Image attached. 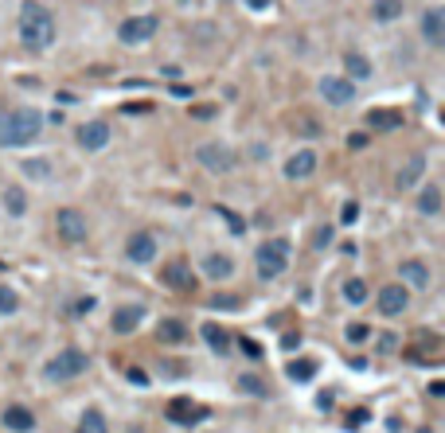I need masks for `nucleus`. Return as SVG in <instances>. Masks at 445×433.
<instances>
[{
	"label": "nucleus",
	"mask_w": 445,
	"mask_h": 433,
	"mask_svg": "<svg viewBox=\"0 0 445 433\" xmlns=\"http://www.w3.org/2000/svg\"><path fill=\"white\" fill-rule=\"evenodd\" d=\"M20 43L28 51H47L55 43V16L40 0H24L20 8Z\"/></svg>",
	"instance_id": "nucleus-1"
},
{
	"label": "nucleus",
	"mask_w": 445,
	"mask_h": 433,
	"mask_svg": "<svg viewBox=\"0 0 445 433\" xmlns=\"http://www.w3.org/2000/svg\"><path fill=\"white\" fill-rule=\"evenodd\" d=\"M40 129H43V113L40 109H12L4 125H0V145L4 148H24L31 141H40Z\"/></svg>",
	"instance_id": "nucleus-2"
},
{
	"label": "nucleus",
	"mask_w": 445,
	"mask_h": 433,
	"mask_svg": "<svg viewBox=\"0 0 445 433\" xmlns=\"http://www.w3.org/2000/svg\"><path fill=\"white\" fill-rule=\"evenodd\" d=\"M254 266H258V277H266V281L281 277L289 266V242L286 238H266V242L254 250Z\"/></svg>",
	"instance_id": "nucleus-3"
},
{
	"label": "nucleus",
	"mask_w": 445,
	"mask_h": 433,
	"mask_svg": "<svg viewBox=\"0 0 445 433\" xmlns=\"http://www.w3.org/2000/svg\"><path fill=\"white\" fill-rule=\"evenodd\" d=\"M86 363L90 359L79 347H67V352H59L55 359L43 363V379H47V383H70V379H79V375L86 371Z\"/></svg>",
	"instance_id": "nucleus-4"
},
{
	"label": "nucleus",
	"mask_w": 445,
	"mask_h": 433,
	"mask_svg": "<svg viewBox=\"0 0 445 433\" xmlns=\"http://www.w3.org/2000/svg\"><path fill=\"white\" fill-rule=\"evenodd\" d=\"M196 164L208 168V172H215V176H223V172L235 168V152H231L223 141H208V145L196 148Z\"/></svg>",
	"instance_id": "nucleus-5"
},
{
	"label": "nucleus",
	"mask_w": 445,
	"mask_h": 433,
	"mask_svg": "<svg viewBox=\"0 0 445 433\" xmlns=\"http://www.w3.org/2000/svg\"><path fill=\"white\" fill-rule=\"evenodd\" d=\"M320 98L328 106H352L356 102V82H348L344 74H325L320 79Z\"/></svg>",
	"instance_id": "nucleus-6"
},
{
	"label": "nucleus",
	"mask_w": 445,
	"mask_h": 433,
	"mask_svg": "<svg viewBox=\"0 0 445 433\" xmlns=\"http://www.w3.org/2000/svg\"><path fill=\"white\" fill-rule=\"evenodd\" d=\"M157 28H160L157 16H129V20L118 28V40H121V43H133V47H137V43L153 40V36H157Z\"/></svg>",
	"instance_id": "nucleus-7"
},
{
	"label": "nucleus",
	"mask_w": 445,
	"mask_h": 433,
	"mask_svg": "<svg viewBox=\"0 0 445 433\" xmlns=\"http://www.w3.org/2000/svg\"><path fill=\"white\" fill-rule=\"evenodd\" d=\"M55 223H59V235H63V242H86V235H90V223H86V215H82L79 207H63Z\"/></svg>",
	"instance_id": "nucleus-8"
},
{
	"label": "nucleus",
	"mask_w": 445,
	"mask_h": 433,
	"mask_svg": "<svg viewBox=\"0 0 445 433\" xmlns=\"http://www.w3.org/2000/svg\"><path fill=\"white\" fill-rule=\"evenodd\" d=\"M125 258L133 266H148V262L157 258V235H153V230H137V235L125 242Z\"/></svg>",
	"instance_id": "nucleus-9"
},
{
	"label": "nucleus",
	"mask_w": 445,
	"mask_h": 433,
	"mask_svg": "<svg viewBox=\"0 0 445 433\" xmlns=\"http://www.w3.org/2000/svg\"><path fill=\"white\" fill-rule=\"evenodd\" d=\"M75 141H79L86 152H102V148L109 145V125L106 121H82V125L75 129Z\"/></svg>",
	"instance_id": "nucleus-10"
},
{
	"label": "nucleus",
	"mask_w": 445,
	"mask_h": 433,
	"mask_svg": "<svg viewBox=\"0 0 445 433\" xmlns=\"http://www.w3.org/2000/svg\"><path fill=\"white\" fill-rule=\"evenodd\" d=\"M160 281H164L169 289L188 293V289H196V269H192L188 262H169V266L160 269Z\"/></svg>",
	"instance_id": "nucleus-11"
},
{
	"label": "nucleus",
	"mask_w": 445,
	"mask_h": 433,
	"mask_svg": "<svg viewBox=\"0 0 445 433\" xmlns=\"http://www.w3.org/2000/svg\"><path fill=\"white\" fill-rule=\"evenodd\" d=\"M164 414H169V422H176V425H196L199 418H208V410L196 406L192 398H172V402L164 406Z\"/></svg>",
	"instance_id": "nucleus-12"
},
{
	"label": "nucleus",
	"mask_w": 445,
	"mask_h": 433,
	"mask_svg": "<svg viewBox=\"0 0 445 433\" xmlns=\"http://www.w3.org/2000/svg\"><path fill=\"white\" fill-rule=\"evenodd\" d=\"M406 305H410V289L406 285H383V293H379V313L383 316H403Z\"/></svg>",
	"instance_id": "nucleus-13"
},
{
	"label": "nucleus",
	"mask_w": 445,
	"mask_h": 433,
	"mask_svg": "<svg viewBox=\"0 0 445 433\" xmlns=\"http://www.w3.org/2000/svg\"><path fill=\"white\" fill-rule=\"evenodd\" d=\"M422 36H426V43H430V47H445V12L442 8H426Z\"/></svg>",
	"instance_id": "nucleus-14"
},
{
	"label": "nucleus",
	"mask_w": 445,
	"mask_h": 433,
	"mask_svg": "<svg viewBox=\"0 0 445 433\" xmlns=\"http://www.w3.org/2000/svg\"><path fill=\"white\" fill-rule=\"evenodd\" d=\"M313 172H317V152H313V148H301V152H293V157L286 160L289 180H309Z\"/></svg>",
	"instance_id": "nucleus-15"
},
{
	"label": "nucleus",
	"mask_w": 445,
	"mask_h": 433,
	"mask_svg": "<svg viewBox=\"0 0 445 433\" xmlns=\"http://www.w3.org/2000/svg\"><path fill=\"white\" fill-rule=\"evenodd\" d=\"M398 274H403V281H398V285H406V289H430V269H426V262H418V258L403 262V266H398Z\"/></svg>",
	"instance_id": "nucleus-16"
},
{
	"label": "nucleus",
	"mask_w": 445,
	"mask_h": 433,
	"mask_svg": "<svg viewBox=\"0 0 445 433\" xmlns=\"http://www.w3.org/2000/svg\"><path fill=\"white\" fill-rule=\"evenodd\" d=\"M141 320H145V308H141V305H121L109 324H114V332H118V336H129V332H137Z\"/></svg>",
	"instance_id": "nucleus-17"
},
{
	"label": "nucleus",
	"mask_w": 445,
	"mask_h": 433,
	"mask_svg": "<svg viewBox=\"0 0 445 433\" xmlns=\"http://www.w3.org/2000/svg\"><path fill=\"white\" fill-rule=\"evenodd\" d=\"M4 425H8L12 433H31L36 430V414H31L28 406H8V410H4Z\"/></svg>",
	"instance_id": "nucleus-18"
},
{
	"label": "nucleus",
	"mask_w": 445,
	"mask_h": 433,
	"mask_svg": "<svg viewBox=\"0 0 445 433\" xmlns=\"http://www.w3.org/2000/svg\"><path fill=\"white\" fill-rule=\"evenodd\" d=\"M344 79L348 82H364V79H371V63H367V55H359V51H348L344 55Z\"/></svg>",
	"instance_id": "nucleus-19"
},
{
	"label": "nucleus",
	"mask_w": 445,
	"mask_h": 433,
	"mask_svg": "<svg viewBox=\"0 0 445 433\" xmlns=\"http://www.w3.org/2000/svg\"><path fill=\"white\" fill-rule=\"evenodd\" d=\"M203 274H208L211 281H223V277L235 274V258H227V254H208V258H203Z\"/></svg>",
	"instance_id": "nucleus-20"
},
{
	"label": "nucleus",
	"mask_w": 445,
	"mask_h": 433,
	"mask_svg": "<svg viewBox=\"0 0 445 433\" xmlns=\"http://www.w3.org/2000/svg\"><path fill=\"white\" fill-rule=\"evenodd\" d=\"M418 211H422V215H437V211H442V187H437V184L422 187V196H418Z\"/></svg>",
	"instance_id": "nucleus-21"
},
{
	"label": "nucleus",
	"mask_w": 445,
	"mask_h": 433,
	"mask_svg": "<svg viewBox=\"0 0 445 433\" xmlns=\"http://www.w3.org/2000/svg\"><path fill=\"white\" fill-rule=\"evenodd\" d=\"M286 375L293 379V383H309V379L317 375V359H289Z\"/></svg>",
	"instance_id": "nucleus-22"
},
{
	"label": "nucleus",
	"mask_w": 445,
	"mask_h": 433,
	"mask_svg": "<svg viewBox=\"0 0 445 433\" xmlns=\"http://www.w3.org/2000/svg\"><path fill=\"white\" fill-rule=\"evenodd\" d=\"M422 172H426V157H410L398 172V187H414V180H422Z\"/></svg>",
	"instance_id": "nucleus-23"
},
{
	"label": "nucleus",
	"mask_w": 445,
	"mask_h": 433,
	"mask_svg": "<svg viewBox=\"0 0 445 433\" xmlns=\"http://www.w3.org/2000/svg\"><path fill=\"white\" fill-rule=\"evenodd\" d=\"M75 433H109V425H106V414L102 410H86L79 418V430Z\"/></svg>",
	"instance_id": "nucleus-24"
},
{
	"label": "nucleus",
	"mask_w": 445,
	"mask_h": 433,
	"mask_svg": "<svg viewBox=\"0 0 445 433\" xmlns=\"http://www.w3.org/2000/svg\"><path fill=\"white\" fill-rule=\"evenodd\" d=\"M4 207H8V215H24L28 211V196H24V187H4Z\"/></svg>",
	"instance_id": "nucleus-25"
},
{
	"label": "nucleus",
	"mask_w": 445,
	"mask_h": 433,
	"mask_svg": "<svg viewBox=\"0 0 445 433\" xmlns=\"http://www.w3.org/2000/svg\"><path fill=\"white\" fill-rule=\"evenodd\" d=\"M375 20L379 24H391V20H398L403 16V0H375Z\"/></svg>",
	"instance_id": "nucleus-26"
},
{
	"label": "nucleus",
	"mask_w": 445,
	"mask_h": 433,
	"mask_svg": "<svg viewBox=\"0 0 445 433\" xmlns=\"http://www.w3.org/2000/svg\"><path fill=\"white\" fill-rule=\"evenodd\" d=\"M344 301L348 305H364L367 301V281L364 277H348L344 281Z\"/></svg>",
	"instance_id": "nucleus-27"
},
{
	"label": "nucleus",
	"mask_w": 445,
	"mask_h": 433,
	"mask_svg": "<svg viewBox=\"0 0 445 433\" xmlns=\"http://www.w3.org/2000/svg\"><path fill=\"white\" fill-rule=\"evenodd\" d=\"M203 340L211 344V352H219V355H227V347H231V340H227V332L219 324H203Z\"/></svg>",
	"instance_id": "nucleus-28"
},
{
	"label": "nucleus",
	"mask_w": 445,
	"mask_h": 433,
	"mask_svg": "<svg viewBox=\"0 0 445 433\" xmlns=\"http://www.w3.org/2000/svg\"><path fill=\"white\" fill-rule=\"evenodd\" d=\"M160 340H164V344H184V340H188L184 320H164V324H160Z\"/></svg>",
	"instance_id": "nucleus-29"
},
{
	"label": "nucleus",
	"mask_w": 445,
	"mask_h": 433,
	"mask_svg": "<svg viewBox=\"0 0 445 433\" xmlns=\"http://www.w3.org/2000/svg\"><path fill=\"white\" fill-rule=\"evenodd\" d=\"M371 125H375V129H398V125H403V118H398L395 109H375V113H371Z\"/></svg>",
	"instance_id": "nucleus-30"
},
{
	"label": "nucleus",
	"mask_w": 445,
	"mask_h": 433,
	"mask_svg": "<svg viewBox=\"0 0 445 433\" xmlns=\"http://www.w3.org/2000/svg\"><path fill=\"white\" fill-rule=\"evenodd\" d=\"M24 172H28L31 180H47L51 176V164H47V160H24Z\"/></svg>",
	"instance_id": "nucleus-31"
},
{
	"label": "nucleus",
	"mask_w": 445,
	"mask_h": 433,
	"mask_svg": "<svg viewBox=\"0 0 445 433\" xmlns=\"http://www.w3.org/2000/svg\"><path fill=\"white\" fill-rule=\"evenodd\" d=\"M238 386H242L247 394H266V383H262V379H254V375H242V379H238Z\"/></svg>",
	"instance_id": "nucleus-32"
},
{
	"label": "nucleus",
	"mask_w": 445,
	"mask_h": 433,
	"mask_svg": "<svg viewBox=\"0 0 445 433\" xmlns=\"http://www.w3.org/2000/svg\"><path fill=\"white\" fill-rule=\"evenodd\" d=\"M219 215H223V223H227V227L235 230V235H242V230H247V223H242V219H238L235 211H227V207H219Z\"/></svg>",
	"instance_id": "nucleus-33"
},
{
	"label": "nucleus",
	"mask_w": 445,
	"mask_h": 433,
	"mask_svg": "<svg viewBox=\"0 0 445 433\" xmlns=\"http://www.w3.org/2000/svg\"><path fill=\"white\" fill-rule=\"evenodd\" d=\"M16 308H20L16 293H12V289H0V313H16Z\"/></svg>",
	"instance_id": "nucleus-34"
},
{
	"label": "nucleus",
	"mask_w": 445,
	"mask_h": 433,
	"mask_svg": "<svg viewBox=\"0 0 445 433\" xmlns=\"http://www.w3.org/2000/svg\"><path fill=\"white\" fill-rule=\"evenodd\" d=\"M367 336H371V332H367V324H348V340H352V344H364Z\"/></svg>",
	"instance_id": "nucleus-35"
},
{
	"label": "nucleus",
	"mask_w": 445,
	"mask_h": 433,
	"mask_svg": "<svg viewBox=\"0 0 445 433\" xmlns=\"http://www.w3.org/2000/svg\"><path fill=\"white\" fill-rule=\"evenodd\" d=\"M340 219H344V223H356V219H359V203H344Z\"/></svg>",
	"instance_id": "nucleus-36"
},
{
	"label": "nucleus",
	"mask_w": 445,
	"mask_h": 433,
	"mask_svg": "<svg viewBox=\"0 0 445 433\" xmlns=\"http://www.w3.org/2000/svg\"><path fill=\"white\" fill-rule=\"evenodd\" d=\"M367 422V410H356V414H348V430H359V425Z\"/></svg>",
	"instance_id": "nucleus-37"
},
{
	"label": "nucleus",
	"mask_w": 445,
	"mask_h": 433,
	"mask_svg": "<svg viewBox=\"0 0 445 433\" xmlns=\"http://www.w3.org/2000/svg\"><path fill=\"white\" fill-rule=\"evenodd\" d=\"M242 352H247L250 359H262V347H258L254 340H242Z\"/></svg>",
	"instance_id": "nucleus-38"
},
{
	"label": "nucleus",
	"mask_w": 445,
	"mask_h": 433,
	"mask_svg": "<svg viewBox=\"0 0 445 433\" xmlns=\"http://www.w3.org/2000/svg\"><path fill=\"white\" fill-rule=\"evenodd\" d=\"M367 145V133H348V148H364Z\"/></svg>",
	"instance_id": "nucleus-39"
},
{
	"label": "nucleus",
	"mask_w": 445,
	"mask_h": 433,
	"mask_svg": "<svg viewBox=\"0 0 445 433\" xmlns=\"http://www.w3.org/2000/svg\"><path fill=\"white\" fill-rule=\"evenodd\" d=\"M129 383H137V386H145V383H148V375H145V371H133V367H129Z\"/></svg>",
	"instance_id": "nucleus-40"
},
{
	"label": "nucleus",
	"mask_w": 445,
	"mask_h": 433,
	"mask_svg": "<svg viewBox=\"0 0 445 433\" xmlns=\"http://www.w3.org/2000/svg\"><path fill=\"white\" fill-rule=\"evenodd\" d=\"M313 242H317V250H320V246H328V242H332V230H328V227H325V230H320V235H317V238H313Z\"/></svg>",
	"instance_id": "nucleus-41"
},
{
	"label": "nucleus",
	"mask_w": 445,
	"mask_h": 433,
	"mask_svg": "<svg viewBox=\"0 0 445 433\" xmlns=\"http://www.w3.org/2000/svg\"><path fill=\"white\" fill-rule=\"evenodd\" d=\"M247 4H250V8H254V12H262V8H270L274 0H247Z\"/></svg>",
	"instance_id": "nucleus-42"
},
{
	"label": "nucleus",
	"mask_w": 445,
	"mask_h": 433,
	"mask_svg": "<svg viewBox=\"0 0 445 433\" xmlns=\"http://www.w3.org/2000/svg\"><path fill=\"white\" fill-rule=\"evenodd\" d=\"M176 4H196V0H176Z\"/></svg>",
	"instance_id": "nucleus-43"
},
{
	"label": "nucleus",
	"mask_w": 445,
	"mask_h": 433,
	"mask_svg": "<svg viewBox=\"0 0 445 433\" xmlns=\"http://www.w3.org/2000/svg\"><path fill=\"white\" fill-rule=\"evenodd\" d=\"M129 433H133V430H129ZM137 433H141V430H137Z\"/></svg>",
	"instance_id": "nucleus-44"
}]
</instances>
